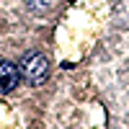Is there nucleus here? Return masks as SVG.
<instances>
[{"label": "nucleus", "mask_w": 129, "mask_h": 129, "mask_svg": "<svg viewBox=\"0 0 129 129\" xmlns=\"http://www.w3.org/2000/svg\"><path fill=\"white\" fill-rule=\"evenodd\" d=\"M47 72H49V62L39 52H31L23 59V64H21V78L26 83H31V85H41V80L47 78Z\"/></svg>", "instance_id": "obj_1"}, {"label": "nucleus", "mask_w": 129, "mask_h": 129, "mask_svg": "<svg viewBox=\"0 0 129 129\" xmlns=\"http://www.w3.org/2000/svg\"><path fill=\"white\" fill-rule=\"evenodd\" d=\"M18 78H21V72H18L16 64L8 62V59H0V93L13 90L18 85Z\"/></svg>", "instance_id": "obj_2"}]
</instances>
